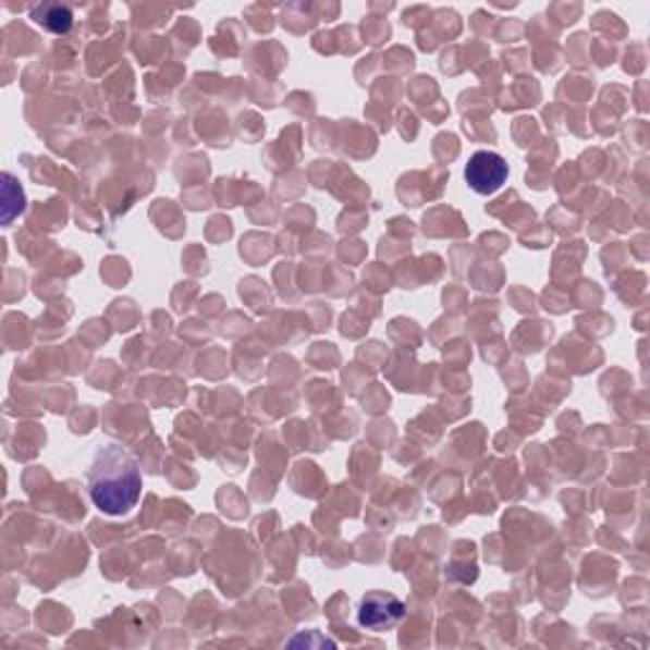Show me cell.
Listing matches in <instances>:
<instances>
[{
  "mask_svg": "<svg viewBox=\"0 0 650 650\" xmlns=\"http://www.w3.org/2000/svg\"><path fill=\"white\" fill-rule=\"evenodd\" d=\"M89 499L107 516H122L135 508L143 491L137 461L120 445H105L95 453L87 473Z\"/></svg>",
  "mask_w": 650,
  "mask_h": 650,
  "instance_id": "cell-1",
  "label": "cell"
},
{
  "mask_svg": "<svg viewBox=\"0 0 650 650\" xmlns=\"http://www.w3.org/2000/svg\"><path fill=\"white\" fill-rule=\"evenodd\" d=\"M508 179V163L499 152L478 150L473 152L468 165H465V181L480 196H491Z\"/></svg>",
  "mask_w": 650,
  "mask_h": 650,
  "instance_id": "cell-2",
  "label": "cell"
},
{
  "mask_svg": "<svg viewBox=\"0 0 650 650\" xmlns=\"http://www.w3.org/2000/svg\"><path fill=\"white\" fill-rule=\"evenodd\" d=\"M3 224H11V221L23 211V191L19 183L13 181V175H3Z\"/></svg>",
  "mask_w": 650,
  "mask_h": 650,
  "instance_id": "cell-5",
  "label": "cell"
},
{
  "mask_svg": "<svg viewBox=\"0 0 650 650\" xmlns=\"http://www.w3.org/2000/svg\"><path fill=\"white\" fill-rule=\"evenodd\" d=\"M30 19H34L41 28L51 30V34H66L74 23L72 11L64 5H57V3L36 5L34 11H30Z\"/></svg>",
  "mask_w": 650,
  "mask_h": 650,
  "instance_id": "cell-4",
  "label": "cell"
},
{
  "mask_svg": "<svg viewBox=\"0 0 650 650\" xmlns=\"http://www.w3.org/2000/svg\"><path fill=\"white\" fill-rule=\"evenodd\" d=\"M404 617V602L392 592H369L358 605V625L366 630L384 633Z\"/></svg>",
  "mask_w": 650,
  "mask_h": 650,
  "instance_id": "cell-3",
  "label": "cell"
}]
</instances>
